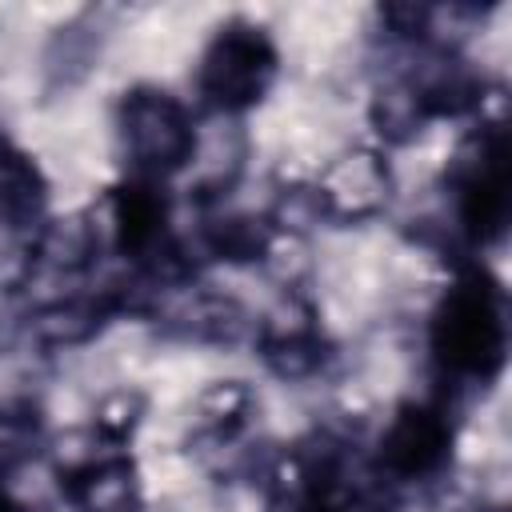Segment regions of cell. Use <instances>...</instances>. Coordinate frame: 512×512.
<instances>
[{"instance_id":"9","label":"cell","mask_w":512,"mask_h":512,"mask_svg":"<svg viewBox=\"0 0 512 512\" xmlns=\"http://www.w3.org/2000/svg\"><path fill=\"white\" fill-rule=\"evenodd\" d=\"M0 512H24V504L16 500V492L8 488V480H0Z\"/></svg>"},{"instance_id":"4","label":"cell","mask_w":512,"mask_h":512,"mask_svg":"<svg viewBox=\"0 0 512 512\" xmlns=\"http://www.w3.org/2000/svg\"><path fill=\"white\" fill-rule=\"evenodd\" d=\"M456 436H460V404H452L440 392H428L404 400L388 416L368 456L380 480L404 500L412 492L436 488L452 472Z\"/></svg>"},{"instance_id":"7","label":"cell","mask_w":512,"mask_h":512,"mask_svg":"<svg viewBox=\"0 0 512 512\" xmlns=\"http://www.w3.org/2000/svg\"><path fill=\"white\" fill-rule=\"evenodd\" d=\"M256 352L268 364V372L284 380L316 376L332 360V344L320 328V316L308 300H284L276 312H268L256 324Z\"/></svg>"},{"instance_id":"6","label":"cell","mask_w":512,"mask_h":512,"mask_svg":"<svg viewBox=\"0 0 512 512\" xmlns=\"http://www.w3.org/2000/svg\"><path fill=\"white\" fill-rule=\"evenodd\" d=\"M280 48L256 20H224L196 60V100L216 116H244L272 92Z\"/></svg>"},{"instance_id":"3","label":"cell","mask_w":512,"mask_h":512,"mask_svg":"<svg viewBox=\"0 0 512 512\" xmlns=\"http://www.w3.org/2000/svg\"><path fill=\"white\" fill-rule=\"evenodd\" d=\"M444 204L452 244L472 260L496 248L512 216V160L504 116H480V124L460 140L444 168Z\"/></svg>"},{"instance_id":"5","label":"cell","mask_w":512,"mask_h":512,"mask_svg":"<svg viewBox=\"0 0 512 512\" xmlns=\"http://www.w3.org/2000/svg\"><path fill=\"white\" fill-rule=\"evenodd\" d=\"M116 140L124 156V176L168 184L196 156L192 108L156 84H132L116 100Z\"/></svg>"},{"instance_id":"2","label":"cell","mask_w":512,"mask_h":512,"mask_svg":"<svg viewBox=\"0 0 512 512\" xmlns=\"http://www.w3.org/2000/svg\"><path fill=\"white\" fill-rule=\"evenodd\" d=\"M272 512H396L400 496L372 468L368 448L340 432H312L276 468Z\"/></svg>"},{"instance_id":"1","label":"cell","mask_w":512,"mask_h":512,"mask_svg":"<svg viewBox=\"0 0 512 512\" xmlns=\"http://www.w3.org/2000/svg\"><path fill=\"white\" fill-rule=\"evenodd\" d=\"M428 364L440 396L464 404L488 392L508 364V296L480 260H460L428 312Z\"/></svg>"},{"instance_id":"8","label":"cell","mask_w":512,"mask_h":512,"mask_svg":"<svg viewBox=\"0 0 512 512\" xmlns=\"http://www.w3.org/2000/svg\"><path fill=\"white\" fill-rule=\"evenodd\" d=\"M0 224L20 236L48 228V176L0 120Z\"/></svg>"}]
</instances>
